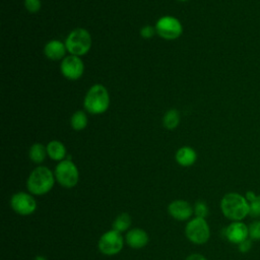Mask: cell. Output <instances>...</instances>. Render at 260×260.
I'll list each match as a JSON object with an SVG mask.
<instances>
[{
	"mask_svg": "<svg viewBox=\"0 0 260 260\" xmlns=\"http://www.w3.org/2000/svg\"><path fill=\"white\" fill-rule=\"evenodd\" d=\"M222 214L231 221H243L250 212L249 202L245 195L238 192L224 194L219 203Z\"/></svg>",
	"mask_w": 260,
	"mask_h": 260,
	"instance_id": "cell-1",
	"label": "cell"
},
{
	"mask_svg": "<svg viewBox=\"0 0 260 260\" xmlns=\"http://www.w3.org/2000/svg\"><path fill=\"white\" fill-rule=\"evenodd\" d=\"M55 181L54 173L49 168L40 166L30 172L26 181V187L30 194L41 196L52 190Z\"/></svg>",
	"mask_w": 260,
	"mask_h": 260,
	"instance_id": "cell-2",
	"label": "cell"
},
{
	"mask_svg": "<svg viewBox=\"0 0 260 260\" xmlns=\"http://www.w3.org/2000/svg\"><path fill=\"white\" fill-rule=\"evenodd\" d=\"M84 109L93 115L105 113L110 106L108 89L101 83L93 84L86 92L83 101Z\"/></svg>",
	"mask_w": 260,
	"mask_h": 260,
	"instance_id": "cell-3",
	"label": "cell"
},
{
	"mask_svg": "<svg viewBox=\"0 0 260 260\" xmlns=\"http://www.w3.org/2000/svg\"><path fill=\"white\" fill-rule=\"evenodd\" d=\"M67 52L70 55L81 57L88 53L91 48V36L82 27H77L69 32L65 40Z\"/></svg>",
	"mask_w": 260,
	"mask_h": 260,
	"instance_id": "cell-4",
	"label": "cell"
},
{
	"mask_svg": "<svg viewBox=\"0 0 260 260\" xmlns=\"http://www.w3.org/2000/svg\"><path fill=\"white\" fill-rule=\"evenodd\" d=\"M54 175L56 181L64 188H73L79 180V172L71 159H63L55 167Z\"/></svg>",
	"mask_w": 260,
	"mask_h": 260,
	"instance_id": "cell-5",
	"label": "cell"
},
{
	"mask_svg": "<svg viewBox=\"0 0 260 260\" xmlns=\"http://www.w3.org/2000/svg\"><path fill=\"white\" fill-rule=\"evenodd\" d=\"M185 235L187 239L196 245H203L208 242L210 238V228L205 218L193 217L185 228Z\"/></svg>",
	"mask_w": 260,
	"mask_h": 260,
	"instance_id": "cell-6",
	"label": "cell"
},
{
	"mask_svg": "<svg viewBox=\"0 0 260 260\" xmlns=\"http://www.w3.org/2000/svg\"><path fill=\"white\" fill-rule=\"evenodd\" d=\"M124 246V239L121 233L110 230L104 233L98 243V248L100 252L107 256H113L121 252Z\"/></svg>",
	"mask_w": 260,
	"mask_h": 260,
	"instance_id": "cell-7",
	"label": "cell"
},
{
	"mask_svg": "<svg viewBox=\"0 0 260 260\" xmlns=\"http://www.w3.org/2000/svg\"><path fill=\"white\" fill-rule=\"evenodd\" d=\"M156 34L165 40H176L183 32V26L181 21L175 16L165 15L158 18L155 23Z\"/></svg>",
	"mask_w": 260,
	"mask_h": 260,
	"instance_id": "cell-8",
	"label": "cell"
},
{
	"mask_svg": "<svg viewBox=\"0 0 260 260\" xmlns=\"http://www.w3.org/2000/svg\"><path fill=\"white\" fill-rule=\"evenodd\" d=\"M13 211L20 215H30L37 209V202L32 194L26 192L14 193L10 199Z\"/></svg>",
	"mask_w": 260,
	"mask_h": 260,
	"instance_id": "cell-9",
	"label": "cell"
},
{
	"mask_svg": "<svg viewBox=\"0 0 260 260\" xmlns=\"http://www.w3.org/2000/svg\"><path fill=\"white\" fill-rule=\"evenodd\" d=\"M60 70L66 79L77 80L84 72V64L80 57L68 55L61 61Z\"/></svg>",
	"mask_w": 260,
	"mask_h": 260,
	"instance_id": "cell-10",
	"label": "cell"
},
{
	"mask_svg": "<svg viewBox=\"0 0 260 260\" xmlns=\"http://www.w3.org/2000/svg\"><path fill=\"white\" fill-rule=\"evenodd\" d=\"M223 236L230 243L239 245L249 238V228L243 221H232L224 228Z\"/></svg>",
	"mask_w": 260,
	"mask_h": 260,
	"instance_id": "cell-11",
	"label": "cell"
},
{
	"mask_svg": "<svg viewBox=\"0 0 260 260\" xmlns=\"http://www.w3.org/2000/svg\"><path fill=\"white\" fill-rule=\"evenodd\" d=\"M168 212L176 220L184 221L192 216L194 213V207H192L191 204L186 200L177 199L169 204Z\"/></svg>",
	"mask_w": 260,
	"mask_h": 260,
	"instance_id": "cell-12",
	"label": "cell"
},
{
	"mask_svg": "<svg viewBox=\"0 0 260 260\" xmlns=\"http://www.w3.org/2000/svg\"><path fill=\"white\" fill-rule=\"evenodd\" d=\"M148 240L149 239L147 233L139 228L131 229L125 236L126 244L133 249H141L145 247L148 243Z\"/></svg>",
	"mask_w": 260,
	"mask_h": 260,
	"instance_id": "cell-13",
	"label": "cell"
},
{
	"mask_svg": "<svg viewBox=\"0 0 260 260\" xmlns=\"http://www.w3.org/2000/svg\"><path fill=\"white\" fill-rule=\"evenodd\" d=\"M66 52H67V49H66L65 43L59 40H52L48 42L44 48V53L46 57L52 61L63 60L66 57L65 56Z\"/></svg>",
	"mask_w": 260,
	"mask_h": 260,
	"instance_id": "cell-14",
	"label": "cell"
},
{
	"mask_svg": "<svg viewBox=\"0 0 260 260\" xmlns=\"http://www.w3.org/2000/svg\"><path fill=\"white\" fill-rule=\"evenodd\" d=\"M176 161L182 167H190L197 159L196 151L190 146H183L179 148L175 155Z\"/></svg>",
	"mask_w": 260,
	"mask_h": 260,
	"instance_id": "cell-15",
	"label": "cell"
},
{
	"mask_svg": "<svg viewBox=\"0 0 260 260\" xmlns=\"http://www.w3.org/2000/svg\"><path fill=\"white\" fill-rule=\"evenodd\" d=\"M47 152L51 159L61 161L66 157V147L59 140H52L47 145Z\"/></svg>",
	"mask_w": 260,
	"mask_h": 260,
	"instance_id": "cell-16",
	"label": "cell"
},
{
	"mask_svg": "<svg viewBox=\"0 0 260 260\" xmlns=\"http://www.w3.org/2000/svg\"><path fill=\"white\" fill-rule=\"evenodd\" d=\"M47 155V146L43 145L42 143H34L28 151V156L35 164H42Z\"/></svg>",
	"mask_w": 260,
	"mask_h": 260,
	"instance_id": "cell-17",
	"label": "cell"
},
{
	"mask_svg": "<svg viewBox=\"0 0 260 260\" xmlns=\"http://www.w3.org/2000/svg\"><path fill=\"white\" fill-rule=\"evenodd\" d=\"M87 123H88L87 116H86V114H85L83 111H81V110L76 111V112L71 116L70 125H71L72 129L76 130V131L83 130V129L87 126Z\"/></svg>",
	"mask_w": 260,
	"mask_h": 260,
	"instance_id": "cell-18",
	"label": "cell"
},
{
	"mask_svg": "<svg viewBox=\"0 0 260 260\" xmlns=\"http://www.w3.org/2000/svg\"><path fill=\"white\" fill-rule=\"evenodd\" d=\"M162 123L165 128L169 130H173L177 128L180 123V113L178 112V110L176 109L169 110L162 118Z\"/></svg>",
	"mask_w": 260,
	"mask_h": 260,
	"instance_id": "cell-19",
	"label": "cell"
},
{
	"mask_svg": "<svg viewBox=\"0 0 260 260\" xmlns=\"http://www.w3.org/2000/svg\"><path fill=\"white\" fill-rule=\"evenodd\" d=\"M131 225V216L127 213V212H123L121 214H119L113 221V230L119 232V233H123L125 231H127Z\"/></svg>",
	"mask_w": 260,
	"mask_h": 260,
	"instance_id": "cell-20",
	"label": "cell"
},
{
	"mask_svg": "<svg viewBox=\"0 0 260 260\" xmlns=\"http://www.w3.org/2000/svg\"><path fill=\"white\" fill-rule=\"evenodd\" d=\"M249 238L252 241H260V219L253 220L249 225Z\"/></svg>",
	"mask_w": 260,
	"mask_h": 260,
	"instance_id": "cell-21",
	"label": "cell"
},
{
	"mask_svg": "<svg viewBox=\"0 0 260 260\" xmlns=\"http://www.w3.org/2000/svg\"><path fill=\"white\" fill-rule=\"evenodd\" d=\"M194 213L196 217L205 218L208 215V206L204 201H197L194 205Z\"/></svg>",
	"mask_w": 260,
	"mask_h": 260,
	"instance_id": "cell-22",
	"label": "cell"
},
{
	"mask_svg": "<svg viewBox=\"0 0 260 260\" xmlns=\"http://www.w3.org/2000/svg\"><path fill=\"white\" fill-rule=\"evenodd\" d=\"M250 212L249 215L254 218L260 217V194L256 196V198L249 203Z\"/></svg>",
	"mask_w": 260,
	"mask_h": 260,
	"instance_id": "cell-23",
	"label": "cell"
},
{
	"mask_svg": "<svg viewBox=\"0 0 260 260\" xmlns=\"http://www.w3.org/2000/svg\"><path fill=\"white\" fill-rule=\"evenodd\" d=\"M24 7L29 13H37L42 7V2L41 0H24Z\"/></svg>",
	"mask_w": 260,
	"mask_h": 260,
	"instance_id": "cell-24",
	"label": "cell"
},
{
	"mask_svg": "<svg viewBox=\"0 0 260 260\" xmlns=\"http://www.w3.org/2000/svg\"><path fill=\"white\" fill-rule=\"evenodd\" d=\"M156 34V30H155V27L152 26V25H144L141 27L140 29V36L143 38V39H151L154 35Z\"/></svg>",
	"mask_w": 260,
	"mask_h": 260,
	"instance_id": "cell-25",
	"label": "cell"
},
{
	"mask_svg": "<svg viewBox=\"0 0 260 260\" xmlns=\"http://www.w3.org/2000/svg\"><path fill=\"white\" fill-rule=\"evenodd\" d=\"M252 246H253V241L250 238H248L238 245V249L241 253H248L252 249Z\"/></svg>",
	"mask_w": 260,
	"mask_h": 260,
	"instance_id": "cell-26",
	"label": "cell"
},
{
	"mask_svg": "<svg viewBox=\"0 0 260 260\" xmlns=\"http://www.w3.org/2000/svg\"><path fill=\"white\" fill-rule=\"evenodd\" d=\"M185 260H207L205 256L198 254V253H194V254H190Z\"/></svg>",
	"mask_w": 260,
	"mask_h": 260,
	"instance_id": "cell-27",
	"label": "cell"
},
{
	"mask_svg": "<svg viewBox=\"0 0 260 260\" xmlns=\"http://www.w3.org/2000/svg\"><path fill=\"white\" fill-rule=\"evenodd\" d=\"M257 195H258V194H256L254 191H247L246 194H245V197H246V199L248 200V202L250 203L251 201H253V200L256 198Z\"/></svg>",
	"mask_w": 260,
	"mask_h": 260,
	"instance_id": "cell-28",
	"label": "cell"
},
{
	"mask_svg": "<svg viewBox=\"0 0 260 260\" xmlns=\"http://www.w3.org/2000/svg\"><path fill=\"white\" fill-rule=\"evenodd\" d=\"M34 260H48L45 256H42V255H39V256H37Z\"/></svg>",
	"mask_w": 260,
	"mask_h": 260,
	"instance_id": "cell-29",
	"label": "cell"
},
{
	"mask_svg": "<svg viewBox=\"0 0 260 260\" xmlns=\"http://www.w3.org/2000/svg\"><path fill=\"white\" fill-rule=\"evenodd\" d=\"M178 1H188V0H178Z\"/></svg>",
	"mask_w": 260,
	"mask_h": 260,
	"instance_id": "cell-30",
	"label": "cell"
}]
</instances>
